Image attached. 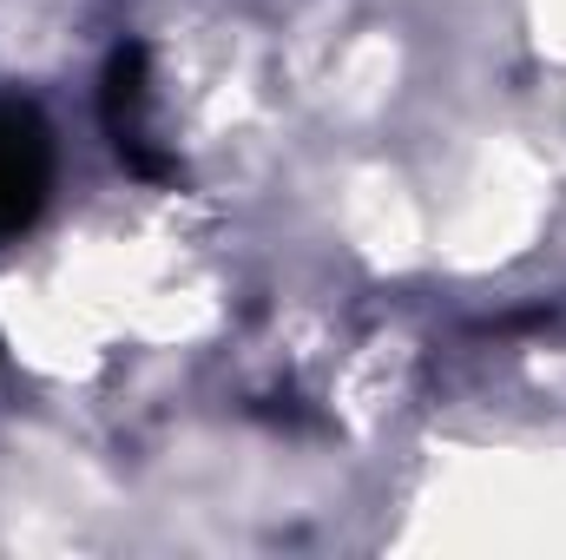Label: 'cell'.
Returning <instances> with one entry per match:
<instances>
[{
    "label": "cell",
    "mask_w": 566,
    "mask_h": 560,
    "mask_svg": "<svg viewBox=\"0 0 566 560\" xmlns=\"http://www.w3.org/2000/svg\"><path fill=\"white\" fill-rule=\"evenodd\" d=\"M53 198V133L27 100H0V238L27 231Z\"/></svg>",
    "instance_id": "obj_2"
},
{
    "label": "cell",
    "mask_w": 566,
    "mask_h": 560,
    "mask_svg": "<svg viewBox=\"0 0 566 560\" xmlns=\"http://www.w3.org/2000/svg\"><path fill=\"white\" fill-rule=\"evenodd\" d=\"M99 126H106V139H113V152H119L126 172H139L151 185H165V178L178 172L171 152H158V139H151V80H145V46L139 40L113 46V60H106V73H99Z\"/></svg>",
    "instance_id": "obj_1"
}]
</instances>
